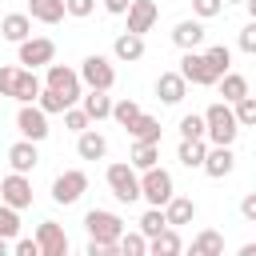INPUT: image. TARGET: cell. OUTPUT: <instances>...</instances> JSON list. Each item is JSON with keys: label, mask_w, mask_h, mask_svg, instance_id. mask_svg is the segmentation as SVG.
Returning a JSON list of instances; mask_svg holds the SVG:
<instances>
[{"label": "cell", "mask_w": 256, "mask_h": 256, "mask_svg": "<svg viewBox=\"0 0 256 256\" xmlns=\"http://www.w3.org/2000/svg\"><path fill=\"white\" fill-rule=\"evenodd\" d=\"M84 228H88L92 240H100V244H116L120 232H124V220H120L116 212H108V208H92V212L84 216Z\"/></svg>", "instance_id": "5"}, {"label": "cell", "mask_w": 256, "mask_h": 256, "mask_svg": "<svg viewBox=\"0 0 256 256\" xmlns=\"http://www.w3.org/2000/svg\"><path fill=\"white\" fill-rule=\"evenodd\" d=\"M224 4H244V0H224Z\"/></svg>", "instance_id": "48"}, {"label": "cell", "mask_w": 256, "mask_h": 256, "mask_svg": "<svg viewBox=\"0 0 256 256\" xmlns=\"http://www.w3.org/2000/svg\"><path fill=\"white\" fill-rule=\"evenodd\" d=\"M16 48H20V52H16V56H20V64H24V68H32V72L56 60V40H48V36H24Z\"/></svg>", "instance_id": "6"}, {"label": "cell", "mask_w": 256, "mask_h": 256, "mask_svg": "<svg viewBox=\"0 0 256 256\" xmlns=\"http://www.w3.org/2000/svg\"><path fill=\"white\" fill-rule=\"evenodd\" d=\"M216 88H220V96H224V104H232V100H240V96H248V80L240 76V72H224L220 80H216Z\"/></svg>", "instance_id": "28"}, {"label": "cell", "mask_w": 256, "mask_h": 256, "mask_svg": "<svg viewBox=\"0 0 256 256\" xmlns=\"http://www.w3.org/2000/svg\"><path fill=\"white\" fill-rule=\"evenodd\" d=\"M8 164H12V172H24V176H28V172H32L36 164H40L36 140H24V136H20V140H16L12 148H8Z\"/></svg>", "instance_id": "15"}, {"label": "cell", "mask_w": 256, "mask_h": 256, "mask_svg": "<svg viewBox=\"0 0 256 256\" xmlns=\"http://www.w3.org/2000/svg\"><path fill=\"white\" fill-rule=\"evenodd\" d=\"M0 36L12 40V44H20L24 36H32V16H28V12H8V16L0 20Z\"/></svg>", "instance_id": "23"}, {"label": "cell", "mask_w": 256, "mask_h": 256, "mask_svg": "<svg viewBox=\"0 0 256 256\" xmlns=\"http://www.w3.org/2000/svg\"><path fill=\"white\" fill-rule=\"evenodd\" d=\"M156 160H160V144H148V140H136V144H132V156H128V164H132L136 172L152 168Z\"/></svg>", "instance_id": "29"}, {"label": "cell", "mask_w": 256, "mask_h": 256, "mask_svg": "<svg viewBox=\"0 0 256 256\" xmlns=\"http://www.w3.org/2000/svg\"><path fill=\"white\" fill-rule=\"evenodd\" d=\"M136 224H140L136 232H144V236H156L160 228H168V220H164V208H152V204H148V212H144Z\"/></svg>", "instance_id": "35"}, {"label": "cell", "mask_w": 256, "mask_h": 256, "mask_svg": "<svg viewBox=\"0 0 256 256\" xmlns=\"http://www.w3.org/2000/svg\"><path fill=\"white\" fill-rule=\"evenodd\" d=\"M12 84H16V68L0 64V96H12Z\"/></svg>", "instance_id": "44"}, {"label": "cell", "mask_w": 256, "mask_h": 256, "mask_svg": "<svg viewBox=\"0 0 256 256\" xmlns=\"http://www.w3.org/2000/svg\"><path fill=\"white\" fill-rule=\"evenodd\" d=\"M240 216H244V220H256V192H248V196L240 200Z\"/></svg>", "instance_id": "45"}, {"label": "cell", "mask_w": 256, "mask_h": 256, "mask_svg": "<svg viewBox=\"0 0 256 256\" xmlns=\"http://www.w3.org/2000/svg\"><path fill=\"white\" fill-rule=\"evenodd\" d=\"M112 56L124 60V64H136V60L144 56V36H136V32H120V36L112 40Z\"/></svg>", "instance_id": "21"}, {"label": "cell", "mask_w": 256, "mask_h": 256, "mask_svg": "<svg viewBox=\"0 0 256 256\" xmlns=\"http://www.w3.org/2000/svg\"><path fill=\"white\" fill-rule=\"evenodd\" d=\"M40 76L32 72V68H16V84H12V100H20V104H36V96H40Z\"/></svg>", "instance_id": "20"}, {"label": "cell", "mask_w": 256, "mask_h": 256, "mask_svg": "<svg viewBox=\"0 0 256 256\" xmlns=\"http://www.w3.org/2000/svg\"><path fill=\"white\" fill-rule=\"evenodd\" d=\"M192 256H224V236L204 228L196 240H192Z\"/></svg>", "instance_id": "30"}, {"label": "cell", "mask_w": 256, "mask_h": 256, "mask_svg": "<svg viewBox=\"0 0 256 256\" xmlns=\"http://www.w3.org/2000/svg\"><path fill=\"white\" fill-rule=\"evenodd\" d=\"M0 236H4V240H16V236H20V212L8 208L4 200H0Z\"/></svg>", "instance_id": "36"}, {"label": "cell", "mask_w": 256, "mask_h": 256, "mask_svg": "<svg viewBox=\"0 0 256 256\" xmlns=\"http://www.w3.org/2000/svg\"><path fill=\"white\" fill-rule=\"evenodd\" d=\"M76 156L80 160H104L108 156V140L96 128H84V132H76Z\"/></svg>", "instance_id": "18"}, {"label": "cell", "mask_w": 256, "mask_h": 256, "mask_svg": "<svg viewBox=\"0 0 256 256\" xmlns=\"http://www.w3.org/2000/svg\"><path fill=\"white\" fill-rule=\"evenodd\" d=\"M12 252H16V256H40L36 236H16V240H12Z\"/></svg>", "instance_id": "42"}, {"label": "cell", "mask_w": 256, "mask_h": 256, "mask_svg": "<svg viewBox=\"0 0 256 256\" xmlns=\"http://www.w3.org/2000/svg\"><path fill=\"white\" fill-rule=\"evenodd\" d=\"M232 116H236L240 128H252V124H256V96H240V100H232Z\"/></svg>", "instance_id": "33"}, {"label": "cell", "mask_w": 256, "mask_h": 256, "mask_svg": "<svg viewBox=\"0 0 256 256\" xmlns=\"http://www.w3.org/2000/svg\"><path fill=\"white\" fill-rule=\"evenodd\" d=\"M164 220H168L172 228L192 224V220H196V200H192V196H176V192H172V196L164 200Z\"/></svg>", "instance_id": "16"}, {"label": "cell", "mask_w": 256, "mask_h": 256, "mask_svg": "<svg viewBox=\"0 0 256 256\" xmlns=\"http://www.w3.org/2000/svg\"><path fill=\"white\" fill-rule=\"evenodd\" d=\"M176 72H180V76H184L188 84H200V88H212V84L220 80V76H216V72L208 68L204 52H196V48H188V52L180 56V68H176Z\"/></svg>", "instance_id": "8"}, {"label": "cell", "mask_w": 256, "mask_h": 256, "mask_svg": "<svg viewBox=\"0 0 256 256\" xmlns=\"http://www.w3.org/2000/svg\"><path fill=\"white\" fill-rule=\"evenodd\" d=\"M0 200L8 204V208H32V180L24 176V172H8L4 180H0Z\"/></svg>", "instance_id": "10"}, {"label": "cell", "mask_w": 256, "mask_h": 256, "mask_svg": "<svg viewBox=\"0 0 256 256\" xmlns=\"http://www.w3.org/2000/svg\"><path fill=\"white\" fill-rule=\"evenodd\" d=\"M28 16L40 24H60L64 20V0H28Z\"/></svg>", "instance_id": "27"}, {"label": "cell", "mask_w": 256, "mask_h": 256, "mask_svg": "<svg viewBox=\"0 0 256 256\" xmlns=\"http://www.w3.org/2000/svg\"><path fill=\"white\" fill-rule=\"evenodd\" d=\"M116 252H124V256H144V252H148V236H144V232H120Z\"/></svg>", "instance_id": "31"}, {"label": "cell", "mask_w": 256, "mask_h": 256, "mask_svg": "<svg viewBox=\"0 0 256 256\" xmlns=\"http://www.w3.org/2000/svg\"><path fill=\"white\" fill-rule=\"evenodd\" d=\"M76 76H80V84H88V88H104V92L116 84V68H112V60H108V56H100V52L84 56Z\"/></svg>", "instance_id": "4"}, {"label": "cell", "mask_w": 256, "mask_h": 256, "mask_svg": "<svg viewBox=\"0 0 256 256\" xmlns=\"http://www.w3.org/2000/svg\"><path fill=\"white\" fill-rule=\"evenodd\" d=\"M184 244H180V236H176V228L168 224V228H160L156 236H148V252L152 256H176Z\"/></svg>", "instance_id": "26"}, {"label": "cell", "mask_w": 256, "mask_h": 256, "mask_svg": "<svg viewBox=\"0 0 256 256\" xmlns=\"http://www.w3.org/2000/svg\"><path fill=\"white\" fill-rule=\"evenodd\" d=\"M132 0H104V12H112V16H124V8H128Z\"/></svg>", "instance_id": "46"}, {"label": "cell", "mask_w": 256, "mask_h": 256, "mask_svg": "<svg viewBox=\"0 0 256 256\" xmlns=\"http://www.w3.org/2000/svg\"><path fill=\"white\" fill-rule=\"evenodd\" d=\"M124 132H128L132 140H148V144H160V132H164V128H160V120H156V116L140 112V116H136V120L124 128Z\"/></svg>", "instance_id": "24"}, {"label": "cell", "mask_w": 256, "mask_h": 256, "mask_svg": "<svg viewBox=\"0 0 256 256\" xmlns=\"http://www.w3.org/2000/svg\"><path fill=\"white\" fill-rule=\"evenodd\" d=\"M212 180H224L232 168H236V156H232V144H208L204 152V164H200Z\"/></svg>", "instance_id": "14"}, {"label": "cell", "mask_w": 256, "mask_h": 256, "mask_svg": "<svg viewBox=\"0 0 256 256\" xmlns=\"http://www.w3.org/2000/svg\"><path fill=\"white\" fill-rule=\"evenodd\" d=\"M240 52H248V56H252V52H256V20H252V24H244V28H240Z\"/></svg>", "instance_id": "43"}, {"label": "cell", "mask_w": 256, "mask_h": 256, "mask_svg": "<svg viewBox=\"0 0 256 256\" xmlns=\"http://www.w3.org/2000/svg\"><path fill=\"white\" fill-rule=\"evenodd\" d=\"M104 180H108V188H112V196L120 204H136L140 200V172L132 164H108Z\"/></svg>", "instance_id": "3"}, {"label": "cell", "mask_w": 256, "mask_h": 256, "mask_svg": "<svg viewBox=\"0 0 256 256\" xmlns=\"http://www.w3.org/2000/svg\"><path fill=\"white\" fill-rule=\"evenodd\" d=\"M16 132L24 136V140H44L52 128H48V112H40L36 104H20V112H16Z\"/></svg>", "instance_id": "11"}, {"label": "cell", "mask_w": 256, "mask_h": 256, "mask_svg": "<svg viewBox=\"0 0 256 256\" xmlns=\"http://www.w3.org/2000/svg\"><path fill=\"white\" fill-rule=\"evenodd\" d=\"M124 16H128V28H124V32L144 36V32H152V24L160 20V8H156L152 0H132V4L124 8Z\"/></svg>", "instance_id": "13"}, {"label": "cell", "mask_w": 256, "mask_h": 256, "mask_svg": "<svg viewBox=\"0 0 256 256\" xmlns=\"http://www.w3.org/2000/svg\"><path fill=\"white\" fill-rule=\"evenodd\" d=\"M156 96H160L164 104H180V100L188 96V80H184L180 72H160V76H156Z\"/></svg>", "instance_id": "17"}, {"label": "cell", "mask_w": 256, "mask_h": 256, "mask_svg": "<svg viewBox=\"0 0 256 256\" xmlns=\"http://www.w3.org/2000/svg\"><path fill=\"white\" fill-rule=\"evenodd\" d=\"M204 60H208V68H212L216 76H224V72L232 68V52H228L224 44H212V48H204Z\"/></svg>", "instance_id": "32"}, {"label": "cell", "mask_w": 256, "mask_h": 256, "mask_svg": "<svg viewBox=\"0 0 256 256\" xmlns=\"http://www.w3.org/2000/svg\"><path fill=\"white\" fill-rule=\"evenodd\" d=\"M36 248H40V256H68V236H64V228H60L56 220H40V228H36Z\"/></svg>", "instance_id": "12"}, {"label": "cell", "mask_w": 256, "mask_h": 256, "mask_svg": "<svg viewBox=\"0 0 256 256\" xmlns=\"http://www.w3.org/2000/svg\"><path fill=\"white\" fill-rule=\"evenodd\" d=\"M172 44H176L180 52L200 48V44H204V20H180V24L172 28Z\"/></svg>", "instance_id": "19"}, {"label": "cell", "mask_w": 256, "mask_h": 256, "mask_svg": "<svg viewBox=\"0 0 256 256\" xmlns=\"http://www.w3.org/2000/svg\"><path fill=\"white\" fill-rule=\"evenodd\" d=\"M8 252H12V240H4V236H0V256H8Z\"/></svg>", "instance_id": "47"}, {"label": "cell", "mask_w": 256, "mask_h": 256, "mask_svg": "<svg viewBox=\"0 0 256 256\" xmlns=\"http://www.w3.org/2000/svg\"><path fill=\"white\" fill-rule=\"evenodd\" d=\"M92 12H96V0H64V16L84 20V16H92Z\"/></svg>", "instance_id": "41"}, {"label": "cell", "mask_w": 256, "mask_h": 256, "mask_svg": "<svg viewBox=\"0 0 256 256\" xmlns=\"http://www.w3.org/2000/svg\"><path fill=\"white\" fill-rule=\"evenodd\" d=\"M44 68H48L44 88H52V92H60L68 104H76V100H80V92H84V88H80V76H76L68 64H44Z\"/></svg>", "instance_id": "9"}, {"label": "cell", "mask_w": 256, "mask_h": 256, "mask_svg": "<svg viewBox=\"0 0 256 256\" xmlns=\"http://www.w3.org/2000/svg\"><path fill=\"white\" fill-rule=\"evenodd\" d=\"M88 124H92V120L84 116V108H76V104H68V108H64V128H68V132H84Z\"/></svg>", "instance_id": "38"}, {"label": "cell", "mask_w": 256, "mask_h": 256, "mask_svg": "<svg viewBox=\"0 0 256 256\" xmlns=\"http://www.w3.org/2000/svg\"><path fill=\"white\" fill-rule=\"evenodd\" d=\"M36 108H40V112H48V116H56V112H64V108H68V100H64L60 92H52V88H40Z\"/></svg>", "instance_id": "37"}, {"label": "cell", "mask_w": 256, "mask_h": 256, "mask_svg": "<svg viewBox=\"0 0 256 256\" xmlns=\"http://www.w3.org/2000/svg\"><path fill=\"white\" fill-rule=\"evenodd\" d=\"M84 192H88V172H80V168H68L52 180V200L56 204H76Z\"/></svg>", "instance_id": "7"}, {"label": "cell", "mask_w": 256, "mask_h": 256, "mask_svg": "<svg viewBox=\"0 0 256 256\" xmlns=\"http://www.w3.org/2000/svg\"><path fill=\"white\" fill-rule=\"evenodd\" d=\"M236 136H240V124L232 116V104H224V100L208 104V112H204V140L208 144H232Z\"/></svg>", "instance_id": "1"}, {"label": "cell", "mask_w": 256, "mask_h": 256, "mask_svg": "<svg viewBox=\"0 0 256 256\" xmlns=\"http://www.w3.org/2000/svg\"><path fill=\"white\" fill-rule=\"evenodd\" d=\"M80 108H84V116H88V120H108L112 100H108V92H104V88H88V92H80Z\"/></svg>", "instance_id": "22"}, {"label": "cell", "mask_w": 256, "mask_h": 256, "mask_svg": "<svg viewBox=\"0 0 256 256\" xmlns=\"http://www.w3.org/2000/svg\"><path fill=\"white\" fill-rule=\"evenodd\" d=\"M140 112H144V108H140V104H136V100H116V104H112V112H108V116H112V120H116V124H120V128H128V124H132V120H136V116H140Z\"/></svg>", "instance_id": "34"}, {"label": "cell", "mask_w": 256, "mask_h": 256, "mask_svg": "<svg viewBox=\"0 0 256 256\" xmlns=\"http://www.w3.org/2000/svg\"><path fill=\"white\" fill-rule=\"evenodd\" d=\"M192 136H204V116H196V112L180 116V140H192Z\"/></svg>", "instance_id": "39"}, {"label": "cell", "mask_w": 256, "mask_h": 256, "mask_svg": "<svg viewBox=\"0 0 256 256\" xmlns=\"http://www.w3.org/2000/svg\"><path fill=\"white\" fill-rule=\"evenodd\" d=\"M172 192H176V184H172V172H168V168L152 164V168L140 172V200H148L152 208H164V200H168Z\"/></svg>", "instance_id": "2"}, {"label": "cell", "mask_w": 256, "mask_h": 256, "mask_svg": "<svg viewBox=\"0 0 256 256\" xmlns=\"http://www.w3.org/2000/svg\"><path fill=\"white\" fill-rule=\"evenodd\" d=\"M192 12H196V20H212L224 12V0H192Z\"/></svg>", "instance_id": "40"}, {"label": "cell", "mask_w": 256, "mask_h": 256, "mask_svg": "<svg viewBox=\"0 0 256 256\" xmlns=\"http://www.w3.org/2000/svg\"><path fill=\"white\" fill-rule=\"evenodd\" d=\"M204 152H208V140H204V136H192V140H180L176 160H180L184 168H200V164H204Z\"/></svg>", "instance_id": "25"}]
</instances>
